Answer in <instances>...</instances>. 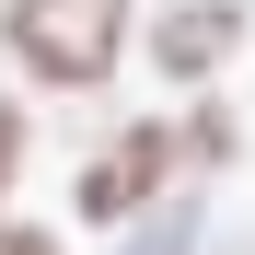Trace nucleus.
I'll use <instances>...</instances> for the list:
<instances>
[{"label":"nucleus","mask_w":255,"mask_h":255,"mask_svg":"<svg viewBox=\"0 0 255 255\" xmlns=\"http://www.w3.org/2000/svg\"><path fill=\"white\" fill-rule=\"evenodd\" d=\"M116 255H197V197H151L139 232L116 221Z\"/></svg>","instance_id":"20e7f679"},{"label":"nucleus","mask_w":255,"mask_h":255,"mask_svg":"<svg viewBox=\"0 0 255 255\" xmlns=\"http://www.w3.org/2000/svg\"><path fill=\"white\" fill-rule=\"evenodd\" d=\"M162 174H174V139H162V128H116V139L81 162V221H139V209L162 197Z\"/></svg>","instance_id":"f03ea898"},{"label":"nucleus","mask_w":255,"mask_h":255,"mask_svg":"<svg viewBox=\"0 0 255 255\" xmlns=\"http://www.w3.org/2000/svg\"><path fill=\"white\" fill-rule=\"evenodd\" d=\"M12 162H23V105H0V186H12Z\"/></svg>","instance_id":"39448f33"},{"label":"nucleus","mask_w":255,"mask_h":255,"mask_svg":"<svg viewBox=\"0 0 255 255\" xmlns=\"http://www.w3.org/2000/svg\"><path fill=\"white\" fill-rule=\"evenodd\" d=\"M0 47L47 93H93L128 58V0H0Z\"/></svg>","instance_id":"f257e3e1"},{"label":"nucleus","mask_w":255,"mask_h":255,"mask_svg":"<svg viewBox=\"0 0 255 255\" xmlns=\"http://www.w3.org/2000/svg\"><path fill=\"white\" fill-rule=\"evenodd\" d=\"M0 255H58L47 232H23V221H0Z\"/></svg>","instance_id":"423d86ee"},{"label":"nucleus","mask_w":255,"mask_h":255,"mask_svg":"<svg viewBox=\"0 0 255 255\" xmlns=\"http://www.w3.org/2000/svg\"><path fill=\"white\" fill-rule=\"evenodd\" d=\"M232 47H244V0H174V12L151 23V70L162 81H209Z\"/></svg>","instance_id":"7ed1b4c3"}]
</instances>
